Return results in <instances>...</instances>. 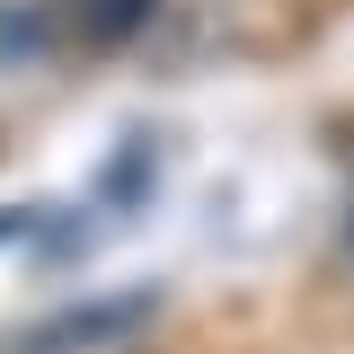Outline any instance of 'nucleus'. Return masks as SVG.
I'll return each instance as SVG.
<instances>
[{
	"label": "nucleus",
	"mask_w": 354,
	"mask_h": 354,
	"mask_svg": "<svg viewBox=\"0 0 354 354\" xmlns=\"http://www.w3.org/2000/svg\"><path fill=\"white\" fill-rule=\"evenodd\" d=\"M151 9H160V0H62V36H80V44H133L142 27H151Z\"/></svg>",
	"instance_id": "obj_3"
},
{
	"label": "nucleus",
	"mask_w": 354,
	"mask_h": 354,
	"mask_svg": "<svg viewBox=\"0 0 354 354\" xmlns=\"http://www.w3.org/2000/svg\"><path fill=\"white\" fill-rule=\"evenodd\" d=\"M53 27H62V9H36V0H0V62H36Z\"/></svg>",
	"instance_id": "obj_4"
},
{
	"label": "nucleus",
	"mask_w": 354,
	"mask_h": 354,
	"mask_svg": "<svg viewBox=\"0 0 354 354\" xmlns=\"http://www.w3.org/2000/svg\"><path fill=\"white\" fill-rule=\"evenodd\" d=\"M151 177H160V142H151V133H124V151L97 160V213L133 221L142 204H151Z\"/></svg>",
	"instance_id": "obj_2"
},
{
	"label": "nucleus",
	"mask_w": 354,
	"mask_h": 354,
	"mask_svg": "<svg viewBox=\"0 0 354 354\" xmlns=\"http://www.w3.org/2000/svg\"><path fill=\"white\" fill-rule=\"evenodd\" d=\"M160 310V292L151 283H133V292H97V301H71V310H53V319H36L18 346L27 354H80V346H115V337H133L142 319Z\"/></svg>",
	"instance_id": "obj_1"
}]
</instances>
